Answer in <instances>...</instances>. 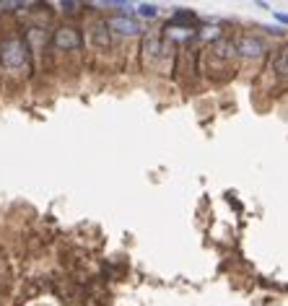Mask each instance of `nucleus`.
<instances>
[{
    "label": "nucleus",
    "mask_w": 288,
    "mask_h": 306,
    "mask_svg": "<svg viewBox=\"0 0 288 306\" xmlns=\"http://www.w3.org/2000/svg\"><path fill=\"white\" fill-rule=\"evenodd\" d=\"M283 50H285V60H288V47H283Z\"/></svg>",
    "instance_id": "5"
},
{
    "label": "nucleus",
    "mask_w": 288,
    "mask_h": 306,
    "mask_svg": "<svg viewBox=\"0 0 288 306\" xmlns=\"http://www.w3.org/2000/svg\"><path fill=\"white\" fill-rule=\"evenodd\" d=\"M0 57H3V65L8 70L24 73L29 70V55H26V45L18 36H8L0 47Z\"/></svg>",
    "instance_id": "2"
},
{
    "label": "nucleus",
    "mask_w": 288,
    "mask_h": 306,
    "mask_svg": "<svg viewBox=\"0 0 288 306\" xmlns=\"http://www.w3.org/2000/svg\"><path fill=\"white\" fill-rule=\"evenodd\" d=\"M112 26H115V31L120 29V31H125V34H132V31H138V26L132 24V21H112Z\"/></svg>",
    "instance_id": "4"
},
{
    "label": "nucleus",
    "mask_w": 288,
    "mask_h": 306,
    "mask_svg": "<svg viewBox=\"0 0 288 306\" xmlns=\"http://www.w3.org/2000/svg\"><path fill=\"white\" fill-rule=\"evenodd\" d=\"M236 57H239V52L231 39H215L203 50L200 62H203L205 75H210L213 81H226L234 75Z\"/></svg>",
    "instance_id": "1"
},
{
    "label": "nucleus",
    "mask_w": 288,
    "mask_h": 306,
    "mask_svg": "<svg viewBox=\"0 0 288 306\" xmlns=\"http://www.w3.org/2000/svg\"><path fill=\"white\" fill-rule=\"evenodd\" d=\"M236 52H239V57H244V60H260V57H265V52H268V45H265L260 36H255V34H244L239 39V45H236Z\"/></svg>",
    "instance_id": "3"
}]
</instances>
